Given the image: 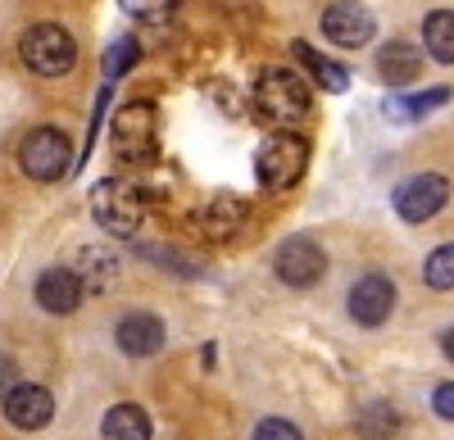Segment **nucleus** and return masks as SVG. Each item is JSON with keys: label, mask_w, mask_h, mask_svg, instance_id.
I'll return each instance as SVG.
<instances>
[{"label": "nucleus", "mask_w": 454, "mask_h": 440, "mask_svg": "<svg viewBox=\"0 0 454 440\" xmlns=\"http://www.w3.org/2000/svg\"><path fill=\"white\" fill-rule=\"evenodd\" d=\"M305 164H309V141L295 136V132H273L254 155V173L269 191L295 187V181L305 177Z\"/></svg>", "instance_id": "obj_1"}, {"label": "nucleus", "mask_w": 454, "mask_h": 440, "mask_svg": "<svg viewBox=\"0 0 454 440\" xmlns=\"http://www.w3.org/2000/svg\"><path fill=\"white\" fill-rule=\"evenodd\" d=\"M91 213L109 236H137L145 223V196L119 177H105L100 187H91Z\"/></svg>", "instance_id": "obj_2"}, {"label": "nucleus", "mask_w": 454, "mask_h": 440, "mask_svg": "<svg viewBox=\"0 0 454 440\" xmlns=\"http://www.w3.org/2000/svg\"><path fill=\"white\" fill-rule=\"evenodd\" d=\"M19 55L36 78H64V73L78 64V42H73L59 23H36V27L23 32Z\"/></svg>", "instance_id": "obj_3"}, {"label": "nucleus", "mask_w": 454, "mask_h": 440, "mask_svg": "<svg viewBox=\"0 0 454 440\" xmlns=\"http://www.w3.org/2000/svg\"><path fill=\"white\" fill-rule=\"evenodd\" d=\"M254 114L263 123H295L309 114V87L286 68H269L254 82Z\"/></svg>", "instance_id": "obj_4"}, {"label": "nucleus", "mask_w": 454, "mask_h": 440, "mask_svg": "<svg viewBox=\"0 0 454 440\" xmlns=\"http://www.w3.org/2000/svg\"><path fill=\"white\" fill-rule=\"evenodd\" d=\"M114 155L128 159V164H145V159H155L160 151V123H155V104H145V100H132L123 104L119 114H114Z\"/></svg>", "instance_id": "obj_5"}, {"label": "nucleus", "mask_w": 454, "mask_h": 440, "mask_svg": "<svg viewBox=\"0 0 454 440\" xmlns=\"http://www.w3.org/2000/svg\"><path fill=\"white\" fill-rule=\"evenodd\" d=\"M68 136L59 127H32L23 141H19V168L32 177V181H55L68 173Z\"/></svg>", "instance_id": "obj_6"}, {"label": "nucleus", "mask_w": 454, "mask_h": 440, "mask_svg": "<svg viewBox=\"0 0 454 440\" xmlns=\"http://www.w3.org/2000/svg\"><path fill=\"white\" fill-rule=\"evenodd\" d=\"M450 200V177L441 173H419V177H409L400 181V191H395V213L404 218V223H427V218H436Z\"/></svg>", "instance_id": "obj_7"}, {"label": "nucleus", "mask_w": 454, "mask_h": 440, "mask_svg": "<svg viewBox=\"0 0 454 440\" xmlns=\"http://www.w3.org/2000/svg\"><path fill=\"white\" fill-rule=\"evenodd\" d=\"M273 268H278V277L286 282V286H314L323 273H327V254H323V245L318 241H309V236H286L282 245H278V254H273Z\"/></svg>", "instance_id": "obj_8"}, {"label": "nucleus", "mask_w": 454, "mask_h": 440, "mask_svg": "<svg viewBox=\"0 0 454 440\" xmlns=\"http://www.w3.org/2000/svg\"><path fill=\"white\" fill-rule=\"evenodd\" d=\"M323 32H327V42L332 46H368L372 42V32H377V19L372 10H364L359 0H336V5L323 10Z\"/></svg>", "instance_id": "obj_9"}, {"label": "nucleus", "mask_w": 454, "mask_h": 440, "mask_svg": "<svg viewBox=\"0 0 454 440\" xmlns=\"http://www.w3.org/2000/svg\"><path fill=\"white\" fill-rule=\"evenodd\" d=\"M391 309H395V282L391 277L368 273V277L355 282V290H350V318L359 327H382L391 318Z\"/></svg>", "instance_id": "obj_10"}, {"label": "nucleus", "mask_w": 454, "mask_h": 440, "mask_svg": "<svg viewBox=\"0 0 454 440\" xmlns=\"http://www.w3.org/2000/svg\"><path fill=\"white\" fill-rule=\"evenodd\" d=\"M5 418L19 427V431H42L51 418H55V395L36 382H19L10 395H5Z\"/></svg>", "instance_id": "obj_11"}, {"label": "nucleus", "mask_w": 454, "mask_h": 440, "mask_svg": "<svg viewBox=\"0 0 454 440\" xmlns=\"http://www.w3.org/2000/svg\"><path fill=\"white\" fill-rule=\"evenodd\" d=\"M119 350L123 354H132V359H150V354H160L164 350V322L155 318V313H145V309H137V313H128L123 322H119Z\"/></svg>", "instance_id": "obj_12"}, {"label": "nucleus", "mask_w": 454, "mask_h": 440, "mask_svg": "<svg viewBox=\"0 0 454 440\" xmlns=\"http://www.w3.org/2000/svg\"><path fill=\"white\" fill-rule=\"evenodd\" d=\"M82 282L73 268H46L42 277H36V305H42L46 313H73L82 305Z\"/></svg>", "instance_id": "obj_13"}, {"label": "nucleus", "mask_w": 454, "mask_h": 440, "mask_svg": "<svg viewBox=\"0 0 454 440\" xmlns=\"http://www.w3.org/2000/svg\"><path fill=\"white\" fill-rule=\"evenodd\" d=\"M196 228H200L209 241H232V236L246 228V200H237V196H214V200L196 213Z\"/></svg>", "instance_id": "obj_14"}, {"label": "nucleus", "mask_w": 454, "mask_h": 440, "mask_svg": "<svg viewBox=\"0 0 454 440\" xmlns=\"http://www.w3.org/2000/svg\"><path fill=\"white\" fill-rule=\"evenodd\" d=\"M377 68H382V78L395 82V87L419 82V73H423V46L391 42V46H382V55H377Z\"/></svg>", "instance_id": "obj_15"}, {"label": "nucleus", "mask_w": 454, "mask_h": 440, "mask_svg": "<svg viewBox=\"0 0 454 440\" xmlns=\"http://www.w3.org/2000/svg\"><path fill=\"white\" fill-rule=\"evenodd\" d=\"M100 431L105 440H150V413L141 405H114Z\"/></svg>", "instance_id": "obj_16"}, {"label": "nucleus", "mask_w": 454, "mask_h": 440, "mask_svg": "<svg viewBox=\"0 0 454 440\" xmlns=\"http://www.w3.org/2000/svg\"><path fill=\"white\" fill-rule=\"evenodd\" d=\"M291 50H295V59L305 64V68L314 73V78H318L327 91H346V87H350V68H346V64H332V59H327V55H318L309 42H291Z\"/></svg>", "instance_id": "obj_17"}, {"label": "nucleus", "mask_w": 454, "mask_h": 440, "mask_svg": "<svg viewBox=\"0 0 454 440\" xmlns=\"http://www.w3.org/2000/svg\"><path fill=\"white\" fill-rule=\"evenodd\" d=\"M423 46L436 64H454V10H436L423 23Z\"/></svg>", "instance_id": "obj_18"}, {"label": "nucleus", "mask_w": 454, "mask_h": 440, "mask_svg": "<svg viewBox=\"0 0 454 440\" xmlns=\"http://www.w3.org/2000/svg\"><path fill=\"white\" fill-rule=\"evenodd\" d=\"M445 100H450V91H445V87H436V91H423V96H400V100H387V114H395V119L413 123V119L432 114V109H441Z\"/></svg>", "instance_id": "obj_19"}, {"label": "nucleus", "mask_w": 454, "mask_h": 440, "mask_svg": "<svg viewBox=\"0 0 454 440\" xmlns=\"http://www.w3.org/2000/svg\"><path fill=\"white\" fill-rule=\"evenodd\" d=\"M423 282L432 290H454V241L450 245H436L423 264Z\"/></svg>", "instance_id": "obj_20"}, {"label": "nucleus", "mask_w": 454, "mask_h": 440, "mask_svg": "<svg viewBox=\"0 0 454 440\" xmlns=\"http://www.w3.org/2000/svg\"><path fill=\"white\" fill-rule=\"evenodd\" d=\"M132 64H137V42H132V36H119V42L109 46V55H105V78H109V82L123 78Z\"/></svg>", "instance_id": "obj_21"}, {"label": "nucleus", "mask_w": 454, "mask_h": 440, "mask_svg": "<svg viewBox=\"0 0 454 440\" xmlns=\"http://www.w3.org/2000/svg\"><path fill=\"white\" fill-rule=\"evenodd\" d=\"M119 5H123V14H132L141 23H164L177 0H119Z\"/></svg>", "instance_id": "obj_22"}, {"label": "nucleus", "mask_w": 454, "mask_h": 440, "mask_svg": "<svg viewBox=\"0 0 454 440\" xmlns=\"http://www.w3.org/2000/svg\"><path fill=\"white\" fill-rule=\"evenodd\" d=\"M364 436H372V440H382V436H391L395 431V413L387 409V405H372L368 413H364Z\"/></svg>", "instance_id": "obj_23"}, {"label": "nucleus", "mask_w": 454, "mask_h": 440, "mask_svg": "<svg viewBox=\"0 0 454 440\" xmlns=\"http://www.w3.org/2000/svg\"><path fill=\"white\" fill-rule=\"evenodd\" d=\"M254 440H305V436H300V427L286 422V418H263L254 427Z\"/></svg>", "instance_id": "obj_24"}, {"label": "nucleus", "mask_w": 454, "mask_h": 440, "mask_svg": "<svg viewBox=\"0 0 454 440\" xmlns=\"http://www.w3.org/2000/svg\"><path fill=\"white\" fill-rule=\"evenodd\" d=\"M432 409H436L445 422H454V382L436 386V395H432Z\"/></svg>", "instance_id": "obj_25"}, {"label": "nucleus", "mask_w": 454, "mask_h": 440, "mask_svg": "<svg viewBox=\"0 0 454 440\" xmlns=\"http://www.w3.org/2000/svg\"><path fill=\"white\" fill-rule=\"evenodd\" d=\"M441 350H445V359H450V363H454V327H450V332H445V336H441Z\"/></svg>", "instance_id": "obj_26"}]
</instances>
